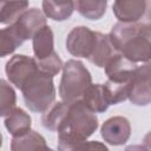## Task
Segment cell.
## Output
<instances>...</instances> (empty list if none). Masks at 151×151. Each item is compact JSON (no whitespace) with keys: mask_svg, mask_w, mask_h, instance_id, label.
Masks as SVG:
<instances>
[{"mask_svg":"<svg viewBox=\"0 0 151 151\" xmlns=\"http://www.w3.org/2000/svg\"><path fill=\"white\" fill-rule=\"evenodd\" d=\"M146 18L147 21H151V1H146Z\"/></svg>","mask_w":151,"mask_h":151,"instance_id":"f1b7e54d","label":"cell"},{"mask_svg":"<svg viewBox=\"0 0 151 151\" xmlns=\"http://www.w3.org/2000/svg\"><path fill=\"white\" fill-rule=\"evenodd\" d=\"M41 6L46 18L55 21L67 20L76 9L74 1H42Z\"/></svg>","mask_w":151,"mask_h":151,"instance_id":"ac0fdd59","label":"cell"},{"mask_svg":"<svg viewBox=\"0 0 151 151\" xmlns=\"http://www.w3.org/2000/svg\"><path fill=\"white\" fill-rule=\"evenodd\" d=\"M124 151H149L145 145H139V144H133V145H129L125 147Z\"/></svg>","mask_w":151,"mask_h":151,"instance_id":"4316f807","label":"cell"},{"mask_svg":"<svg viewBox=\"0 0 151 151\" xmlns=\"http://www.w3.org/2000/svg\"><path fill=\"white\" fill-rule=\"evenodd\" d=\"M127 99L137 106L151 104V83L133 77L129 85Z\"/></svg>","mask_w":151,"mask_h":151,"instance_id":"2e32d148","label":"cell"},{"mask_svg":"<svg viewBox=\"0 0 151 151\" xmlns=\"http://www.w3.org/2000/svg\"><path fill=\"white\" fill-rule=\"evenodd\" d=\"M137 67L138 66L134 63L126 59L122 53H118L107 63L104 70L109 80L120 84H130Z\"/></svg>","mask_w":151,"mask_h":151,"instance_id":"9c48e42d","label":"cell"},{"mask_svg":"<svg viewBox=\"0 0 151 151\" xmlns=\"http://www.w3.org/2000/svg\"><path fill=\"white\" fill-rule=\"evenodd\" d=\"M97 39L93 52L88 58V61L97 67H105L107 63L119 53V51L113 46L109 34L96 32Z\"/></svg>","mask_w":151,"mask_h":151,"instance_id":"8fae6325","label":"cell"},{"mask_svg":"<svg viewBox=\"0 0 151 151\" xmlns=\"http://www.w3.org/2000/svg\"><path fill=\"white\" fill-rule=\"evenodd\" d=\"M96 39V32L86 26H77L67 34L66 48L73 57L88 59L93 52Z\"/></svg>","mask_w":151,"mask_h":151,"instance_id":"8992f818","label":"cell"},{"mask_svg":"<svg viewBox=\"0 0 151 151\" xmlns=\"http://www.w3.org/2000/svg\"><path fill=\"white\" fill-rule=\"evenodd\" d=\"M39 71L38 61L35 58L25 55V54H15L13 55L5 66L6 76L11 84H13L17 88L21 90L27 79Z\"/></svg>","mask_w":151,"mask_h":151,"instance_id":"277c9868","label":"cell"},{"mask_svg":"<svg viewBox=\"0 0 151 151\" xmlns=\"http://www.w3.org/2000/svg\"><path fill=\"white\" fill-rule=\"evenodd\" d=\"M45 138L34 130L27 133L13 137L11 140V151H48Z\"/></svg>","mask_w":151,"mask_h":151,"instance_id":"7c38bea8","label":"cell"},{"mask_svg":"<svg viewBox=\"0 0 151 151\" xmlns=\"http://www.w3.org/2000/svg\"><path fill=\"white\" fill-rule=\"evenodd\" d=\"M98 118L81 100L68 104L67 114L58 130V140L83 142L98 129Z\"/></svg>","mask_w":151,"mask_h":151,"instance_id":"6da1fadb","label":"cell"},{"mask_svg":"<svg viewBox=\"0 0 151 151\" xmlns=\"http://www.w3.org/2000/svg\"><path fill=\"white\" fill-rule=\"evenodd\" d=\"M133 77L151 83V61L145 63L142 66H138Z\"/></svg>","mask_w":151,"mask_h":151,"instance_id":"484cf974","label":"cell"},{"mask_svg":"<svg viewBox=\"0 0 151 151\" xmlns=\"http://www.w3.org/2000/svg\"><path fill=\"white\" fill-rule=\"evenodd\" d=\"M103 85H104V90L106 92L110 105H116V104L122 103L127 99L130 84L114 83V81H111L107 79V81H105Z\"/></svg>","mask_w":151,"mask_h":151,"instance_id":"cb8c5ba5","label":"cell"},{"mask_svg":"<svg viewBox=\"0 0 151 151\" xmlns=\"http://www.w3.org/2000/svg\"><path fill=\"white\" fill-rule=\"evenodd\" d=\"M58 151H109L107 146L98 140L63 142L58 140Z\"/></svg>","mask_w":151,"mask_h":151,"instance_id":"603a6c76","label":"cell"},{"mask_svg":"<svg viewBox=\"0 0 151 151\" xmlns=\"http://www.w3.org/2000/svg\"><path fill=\"white\" fill-rule=\"evenodd\" d=\"M143 142H144L143 145H145V147H146L149 151H151V131H149V132L144 136Z\"/></svg>","mask_w":151,"mask_h":151,"instance_id":"83f0119b","label":"cell"},{"mask_svg":"<svg viewBox=\"0 0 151 151\" xmlns=\"http://www.w3.org/2000/svg\"><path fill=\"white\" fill-rule=\"evenodd\" d=\"M76 9L88 20H99L106 12V0H78L74 1Z\"/></svg>","mask_w":151,"mask_h":151,"instance_id":"ffe728a7","label":"cell"},{"mask_svg":"<svg viewBox=\"0 0 151 151\" xmlns=\"http://www.w3.org/2000/svg\"><path fill=\"white\" fill-rule=\"evenodd\" d=\"M48 151H54V150H53V149H51V147H50V150H48Z\"/></svg>","mask_w":151,"mask_h":151,"instance_id":"f546056e","label":"cell"},{"mask_svg":"<svg viewBox=\"0 0 151 151\" xmlns=\"http://www.w3.org/2000/svg\"><path fill=\"white\" fill-rule=\"evenodd\" d=\"M81 101L94 113H101L105 112L109 106V99L106 96V92L104 90L103 84H92L87 87L85 91Z\"/></svg>","mask_w":151,"mask_h":151,"instance_id":"5bb4252c","label":"cell"},{"mask_svg":"<svg viewBox=\"0 0 151 151\" xmlns=\"http://www.w3.org/2000/svg\"><path fill=\"white\" fill-rule=\"evenodd\" d=\"M25 105L35 113L46 112L55 100V88L53 78L40 70L32 74L20 90Z\"/></svg>","mask_w":151,"mask_h":151,"instance_id":"7a4b0ae2","label":"cell"},{"mask_svg":"<svg viewBox=\"0 0 151 151\" xmlns=\"http://www.w3.org/2000/svg\"><path fill=\"white\" fill-rule=\"evenodd\" d=\"M90 85H92L91 73L80 60L70 59L64 64L59 85V96L61 101L73 104L81 100Z\"/></svg>","mask_w":151,"mask_h":151,"instance_id":"3957f363","label":"cell"},{"mask_svg":"<svg viewBox=\"0 0 151 151\" xmlns=\"http://www.w3.org/2000/svg\"><path fill=\"white\" fill-rule=\"evenodd\" d=\"M28 1H4L0 4V22L4 25L14 24L27 9Z\"/></svg>","mask_w":151,"mask_h":151,"instance_id":"d6986e66","label":"cell"},{"mask_svg":"<svg viewBox=\"0 0 151 151\" xmlns=\"http://www.w3.org/2000/svg\"><path fill=\"white\" fill-rule=\"evenodd\" d=\"M17 103V94L14 88L5 80H0V116L6 118L14 109Z\"/></svg>","mask_w":151,"mask_h":151,"instance_id":"7402d4cb","label":"cell"},{"mask_svg":"<svg viewBox=\"0 0 151 151\" xmlns=\"http://www.w3.org/2000/svg\"><path fill=\"white\" fill-rule=\"evenodd\" d=\"M119 52L134 64L151 61V40L142 32L139 24H137L134 32L122 45Z\"/></svg>","mask_w":151,"mask_h":151,"instance_id":"5b68a950","label":"cell"},{"mask_svg":"<svg viewBox=\"0 0 151 151\" xmlns=\"http://www.w3.org/2000/svg\"><path fill=\"white\" fill-rule=\"evenodd\" d=\"M33 53L37 60L45 59L54 52V35L52 28L46 25L40 28L32 39Z\"/></svg>","mask_w":151,"mask_h":151,"instance_id":"4fadbf2b","label":"cell"},{"mask_svg":"<svg viewBox=\"0 0 151 151\" xmlns=\"http://www.w3.org/2000/svg\"><path fill=\"white\" fill-rule=\"evenodd\" d=\"M37 61H38L39 70L42 73H45L52 78L54 76H57L64 67V64H63V61H61V59L57 52H53L50 57L41 59V60H37Z\"/></svg>","mask_w":151,"mask_h":151,"instance_id":"d4e9b609","label":"cell"},{"mask_svg":"<svg viewBox=\"0 0 151 151\" xmlns=\"http://www.w3.org/2000/svg\"><path fill=\"white\" fill-rule=\"evenodd\" d=\"M112 11L120 22H138L146 13V1L144 0H123L114 1Z\"/></svg>","mask_w":151,"mask_h":151,"instance_id":"30bf717a","label":"cell"},{"mask_svg":"<svg viewBox=\"0 0 151 151\" xmlns=\"http://www.w3.org/2000/svg\"><path fill=\"white\" fill-rule=\"evenodd\" d=\"M0 34H1L0 35V55L1 57L12 54L19 46L24 44V41L20 39V37L17 34V32L12 26H7L2 28Z\"/></svg>","mask_w":151,"mask_h":151,"instance_id":"44dd1931","label":"cell"},{"mask_svg":"<svg viewBox=\"0 0 151 151\" xmlns=\"http://www.w3.org/2000/svg\"><path fill=\"white\" fill-rule=\"evenodd\" d=\"M46 25V15L44 12L33 7L27 9L14 24L9 26L14 28L22 41H26L27 39H33L34 34Z\"/></svg>","mask_w":151,"mask_h":151,"instance_id":"ba28073f","label":"cell"},{"mask_svg":"<svg viewBox=\"0 0 151 151\" xmlns=\"http://www.w3.org/2000/svg\"><path fill=\"white\" fill-rule=\"evenodd\" d=\"M68 111V104L64 101H57L52 104V106L42 113L41 117V124L45 129L50 131H57L59 130L60 125L63 124L66 114Z\"/></svg>","mask_w":151,"mask_h":151,"instance_id":"e0dca14e","label":"cell"},{"mask_svg":"<svg viewBox=\"0 0 151 151\" xmlns=\"http://www.w3.org/2000/svg\"><path fill=\"white\" fill-rule=\"evenodd\" d=\"M5 127L13 137H19L31 131V116L20 107H15L4 120Z\"/></svg>","mask_w":151,"mask_h":151,"instance_id":"9a60e30c","label":"cell"},{"mask_svg":"<svg viewBox=\"0 0 151 151\" xmlns=\"http://www.w3.org/2000/svg\"><path fill=\"white\" fill-rule=\"evenodd\" d=\"M103 139L113 146L125 144L131 136V124L122 116H114L105 120L100 127Z\"/></svg>","mask_w":151,"mask_h":151,"instance_id":"52a82bcc","label":"cell"}]
</instances>
